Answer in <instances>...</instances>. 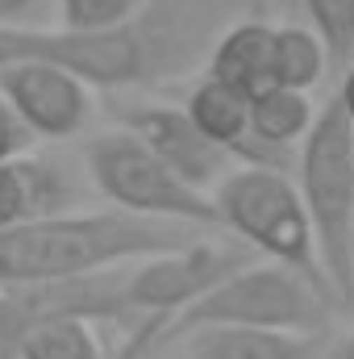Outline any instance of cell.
Returning a JSON list of instances; mask_svg holds the SVG:
<instances>
[{
    "label": "cell",
    "mask_w": 354,
    "mask_h": 359,
    "mask_svg": "<svg viewBox=\"0 0 354 359\" xmlns=\"http://www.w3.org/2000/svg\"><path fill=\"white\" fill-rule=\"evenodd\" d=\"M330 50L313 25H275V84L313 92L325 80Z\"/></svg>",
    "instance_id": "obj_14"
},
{
    "label": "cell",
    "mask_w": 354,
    "mask_h": 359,
    "mask_svg": "<svg viewBox=\"0 0 354 359\" xmlns=\"http://www.w3.org/2000/svg\"><path fill=\"white\" fill-rule=\"evenodd\" d=\"M187 359H317L325 334H292L259 326H204L183 334Z\"/></svg>",
    "instance_id": "obj_10"
},
{
    "label": "cell",
    "mask_w": 354,
    "mask_h": 359,
    "mask_svg": "<svg viewBox=\"0 0 354 359\" xmlns=\"http://www.w3.org/2000/svg\"><path fill=\"white\" fill-rule=\"evenodd\" d=\"M38 0H0V21H17L21 13H29Z\"/></svg>",
    "instance_id": "obj_20"
},
{
    "label": "cell",
    "mask_w": 354,
    "mask_h": 359,
    "mask_svg": "<svg viewBox=\"0 0 354 359\" xmlns=\"http://www.w3.org/2000/svg\"><path fill=\"white\" fill-rule=\"evenodd\" d=\"M334 305L338 301L309 276L283 268V264H271V259H255L234 276H225L217 288H208L200 301H192L183 313H176V322L167 326V339H183L204 326H259V330H292V334H325Z\"/></svg>",
    "instance_id": "obj_3"
},
{
    "label": "cell",
    "mask_w": 354,
    "mask_h": 359,
    "mask_svg": "<svg viewBox=\"0 0 354 359\" xmlns=\"http://www.w3.org/2000/svg\"><path fill=\"white\" fill-rule=\"evenodd\" d=\"M300 196L313 217L321 268L338 305L354 301V121L325 100L317 126L300 142Z\"/></svg>",
    "instance_id": "obj_4"
},
{
    "label": "cell",
    "mask_w": 354,
    "mask_h": 359,
    "mask_svg": "<svg viewBox=\"0 0 354 359\" xmlns=\"http://www.w3.org/2000/svg\"><path fill=\"white\" fill-rule=\"evenodd\" d=\"M317 113L321 109L313 104V96L300 88L271 84V88L255 92L250 96V138L242 142L234 159L288 172V151L309 138V130L317 126Z\"/></svg>",
    "instance_id": "obj_8"
},
{
    "label": "cell",
    "mask_w": 354,
    "mask_h": 359,
    "mask_svg": "<svg viewBox=\"0 0 354 359\" xmlns=\"http://www.w3.org/2000/svg\"><path fill=\"white\" fill-rule=\"evenodd\" d=\"M213 201L221 213V230H229L238 243H246L259 259L300 271L334 297L330 276L321 268L309 205L300 196V184L283 168L242 163L221 176V184L213 188Z\"/></svg>",
    "instance_id": "obj_2"
},
{
    "label": "cell",
    "mask_w": 354,
    "mask_h": 359,
    "mask_svg": "<svg viewBox=\"0 0 354 359\" xmlns=\"http://www.w3.org/2000/svg\"><path fill=\"white\" fill-rule=\"evenodd\" d=\"M84 172L92 188L125 213L159 217V222H183L196 230H221V213L213 192L187 184L171 172L142 138L129 130H108L84 142Z\"/></svg>",
    "instance_id": "obj_5"
},
{
    "label": "cell",
    "mask_w": 354,
    "mask_h": 359,
    "mask_svg": "<svg viewBox=\"0 0 354 359\" xmlns=\"http://www.w3.org/2000/svg\"><path fill=\"white\" fill-rule=\"evenodd\" d=\"M309 25L321 34L330 63L334 67H351L354 63V0H300Z\"/></svg>",
    "instance_id": "obj_16"
},
{
    "label": "cell",
    "mask_w": 354,
    "mask_h": 359,
    "mask_svg": "<svg viewBox=\"0 0 354 359\" xmlns=\"http://www.w3.org/2000/svg\"><path fill=\"white\" fill-rule=\"evenodd\" d=\"M183 109L196 121V130L208 142H217L221 151H229V155H238L242 142L250 138V92L234 88L225 80L204 76L196 88L187 92Z\"/></svg>",
    "instance_id": "obj_12"
},
{
    "label": "cell",
    "mask_w": 354,
    "mask_h": 359,
    "mask_svg": "<svg viewBox=\"0 0 354 359\" xmlns=\"http://www.w3.org/2000/svg\"><path fill=\"white\" fill-rule=\"evenodd\" d=\"M92 84L76 72L42 59H21L0 67V96L13 104V113L25 121L34 138L63 142L76 138L92 117Z\"/></svg>",
    "instance_id": "obj_6"
},
{
    "label": "cell",
    "mask_w": 354,
    "mask_h": 359,
    "mask_svg": "<svg viewBox=\"0 0 354 359\" xmlns=\"http://www.w3.org/2000/svg\"><path fill=\"white\" fill-rule=\"evenodd\" d=\"M29 142H34V134H29V130H25V121L13 113V104L0 96V163H4V159L25 155V151H29Z\"/></svg>",
    "instance_id": "obj_18"
},
{
    "label": "cell",
    "mask_w": 354,
    "mask_h": 359,
    "mask_svg": "<svg viewBox=\"0 0 354 359\" xmlns=\"http://www.w3.org/2000/svg\"><path fill=\"white\" fill-rule=\"evenodd\" d=\"M208 76L242 92H263L275 84V25L234 21L217 34L208 50Z\"/></svg>",
    "instance_id": "obj_11"
},
{
    "label": "cell",
    "mask_w": 354,
    "mask_h": 359,
    "mask_svg": "<svg viewBox=\"0 0 354 359\" xmlns=\"http://www.w3.org/2000/svg\"><path fill=\"white\" fill-rule=\"evenodd\" d=\"M150 0H59L63 29L71 34H113L146 13Z\"/></svg>",
    "instance_id": "obj_15"
},
{
    "label": "cell",
    "mask_w": 354,
    "mask_h": 359,
    "mask_svg": "<svg viewBox=\"0 0 354 359\" xmlns=\"http://www.w3.org/2000/svg\"><path fill=\"white\" fill-rule=\"evenodd\" d=\"M167 318H146V322H138L134 330H129V339L113 351V359H142L150 347H159L163 339H167Z\"/></svg>",
    "instance_id": "obj_17"
},
{
    "label": "cell",
    "mask_w": 354,
    "mask_h": 359,
    "mask_svg": "<svg viewBox=\"0 0 354 359\" xmlns=\"http://www.w3.org/2000/svg\"><path fill=\"white\" fill-rule=\"evenodd\" d=\"M71 201H76V188L59 163L38 159L29 151L0 163V230L34 217L67 213Z\"/></svg>",
    "instance_id": "obj_9"
},
{
    "label": "cell",
    "mask_w": 354,
    "mask_h": 359,
    "mask_svg": "<svg viewBox=\"0 0 354 359\" xmlns=\"http://www.w3.org/2000/svg\"><path fill=\"white\" fill-rule=\"evenodd\" d=\"M121 130H129L134 138H142L171 172L196 184V188H217L221 176L229 172V151H221L217 142H208L196 121L187 117V109L176 104H129L121 109Z\"/></svg>",
    "instance_id": "obj_7"
},
{
    "label": "cell",
    "mask_w": 354,
    "mask_h": 359,
    "mask_svg": "<svg viewBox=\"0 0 354 359\" xmlns=\"http://www.w3.org/2000/svg\"><path fill=\"white\" fill-rule=\"evenodd\" d=\"M0 359H113L88 318H34L25 322Z\"/></svg>",
    "instance_id": "obj_13"
},
{
    "label": "cell",
    "mask_w": 354,
    "mask_h": 359,
    "mask_svg": "<svg viewBox=\"0 0 354 359\" xmlns=\"http://www.w3.org/2000/svg\"><path fill=\"white\" fill-rule=\"evenodd\" d=\"M334 100L346 109V117L354 121V63L346 67V72H342V84H338V96H334Z\"/></svg>",
    "instance_id": "obj_19"
},
{
    "label": "cell",
    "mask_w": 354,
    "mask_h": 359,
    "mask_svg": "<svg viewBox=\"0 0 354 359\" xmlns=\"http://www.w3.org/2000/svg\"><path fill=\"white\" fill-rule=\"evenodd\" d=\"M208 230L138 217L125 209H92V213H50L21 226L0 230V288L55 284L96 271L138 264L150 255H167L192 247Z\"/></svg>",
    "instance_id": "obj_1"
},
{
    "label": "cell",
    "mask_w": 354,
    "mask_h": 359,
    "mask_svg": "<svg viewBox=\"0 0 354 359\" xmlns=\"http://www.w3.org/2000/svg\"><path fill=\"white\" fill-rule=\"evenodd\" d=\"M330 359H354V334L338 339V347H334V355H330Z\"/></svg>",
    "instance_id": "obj_21"
},
{
    "label": "cell",
    "mask_w": 354,
    "mask_h": 359,
    "mask_svg": "<svg viewBox=\"0 0 354 359\" xmlns=\"http://www.w3.org/2000/svg\"><path fill=\"white\" fill-rule=\"evenodd\" d=\"M283 4H288V8H296V4H300V0H283Z\"/></svg>",
    "instance_id": "obj_22"
}]
</instances>
